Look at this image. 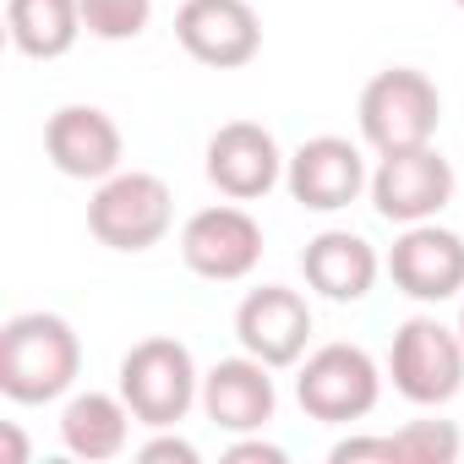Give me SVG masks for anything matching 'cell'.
<instances>
[{
  "label": "cell",
  "instance_id": "obj_1",
  "mask_svg": "<svg viewBox=\"0 0 464 464\" xmlns=\"http://www.w3.org/2000/svg\"><path fill=\"white\" fill-rule=\"evenodd\" d=\"M82 372V344L66 317L23 312L0 328V393L12 404H50Z\"/></svg>",
  "mask_w": 464,
  "mask_h": 464
},
{
  "label": "cell",
  "instance_id": "obj_20",
  "mask_svg": "<svg viewBox=\"0 0 464 464\" xmlns=\"http://www.w3.org/2000/svg\"><path fill=\"white\" fill-rule=\"evenodd\" d=\"M393 437H399L404 464H453L459 448H464V437H459L453 420H410V426L393 431Z\"/></svg>",
  "mask_w": 464,
  "mask_h": 464
},
{
  "label": "cell",
  "instance_id": "obj_4",
  "mask_svg": "<svg viewBox=\"0 0 464 464\" xmlns=\"http://www.w3.org/2000/svg\"><path fill=\"white\" fill-rule=\"evenodd\" d=\"M175 218V197L159 175L148 169H115L110 180H99L93 202H88V229L93 241L110 252H148L169 236Z\"/></svg>",
  "mask_w": 464,
  "mask_h": 464
},
{
  "label": "cell",
  "instance_id": "obj_21",
  "mask_svg": "<svg viewBox=\"0 0 464 464\" xmlns=\"http://www.w3.org/2000/svg\"><path fill=\"white\" fill-rule=\"evenodd\" d=\"M334 464H361V459H382V464H404V453H399V437H344V442H334V453H328Z\"/></svg>",
  "mask_w": 464,
  "mask_h": 464
},
{
  "label": "cell",
  "instance_id": "obj_16",
  "mask_svg": "<svg viewBox=\"0 0 464 464\" xmlns=\"http://www.w3.org/2000/svg\"><path fill=\"white\" fill-rule=\"evenodd\" d=\"M301 274H306V285H312L323 301L350 306V301H366V295H372L382 263H377L372 241L350 236V229H323V236L306 241V252H301Z\"/></svg>",
  "mask_w": 464,
  "mask_h": 464
},
{
  "label": "cell",
  "instance_id": "obj_19",
  "mask_svg": "<svg viewBox=\"0 0 464 464\" xmlns=\"http://www.w3.org/2000/svg\"><path fill=\"white\" fill-rule=\"evenodd\" d=\"M153 23V0H82V34L104 44H126Z\"/></svg>",
  "mask_w": 464,
  "mask_h": 464
},
{
  "label": "cell",
  "instance_id": "obj_13",
  "mask_svg": "<svg viewBox=\"0 0 464 464\" xmlns=\"http://www.w3.org/2000/svg\"><path fill=\"white\" fill-rule=\"evenodd\" d=\"M236 339L246 355H257L274 372L295 366L306 355V339H312V306L285 285H263L236 306Z\"/></svg>",
  "mask_w": 464,
  "mask_h": 464
},
{
  "label": "cell",
  "instance_id": "obj_15",
  "mask_svg": "<svg viewBox=\"0 0 464 464\" xmlns=\"http://www.w3.org/2000/svg\"><path fill=\"white\" fill-rule=\"evenodd\" d=\"M274 366H263L257 355H229L218 361L208 377H202V410L218 431H263L279 410V393H274Z\"/></svg>",
  "mask_w": 464,
  "mask_h": 464
},
{
  "label": "cell",
  "instance_id": "obj_8",
  "mask_svg": "<svg viewBox=\"0 0 464 464\" xmlns=\"http://www.w3.org/2000/svg\"><path fill=\"white\" fill-rule=\"evenodd\" d=\"M180 263L197 274V279H213V285H236L246 279L257 263H263V229L246 208L236 202H218V208H202L186 218L180 229Z\"/></svg>",
  "mask_w": 464,
  "mask_h": 464
},
{
  "label": "cell",
  "instance_id": "obj_18",
  "mask_svg": "<svg viewBox=\"0 0 464 464\" xmlns=\"http://www.w3.org/2000/svg\"><path fill=\"white\" fill-rule=\"evenodd\" d=\"M6 28L28 61H61L82 39V0H6Z\"/></svg>",
  "mask_w": 464,
  "mask_h": 464
},
{
  "label": "cell",
  "instance_id": "obj_25",
  "mask_svg": "<svg viewBox=\"0 0 464 464\" xmlns=\"http://www.w3.org/2000/svg\"><path fill=\"white\" fill-rule=\"evenodd\" d=\"M459 339H464V306H459Z\"/></svg>",
  "mask_w": 464,
  "mask_h": 464
},
{
  "label": "cell",
  "instance_id": "obj_23",
  "mask_svg": "<svg viewBox=\"0 0 464 464\" xmlns=\"http://www.w3.org/2000/svg\"><path fill=\"white\" fill-rule=\"evenodd\" d=\"M224 459H229V464H285L290 453H285L279 442H263V437L246 431L241 442H229V448H224Z\"/></svg>",
  "mask_w": 464,
  "mask_h": 464
},
{
  "label": "cell",
  "instance_id": "obj_26",
  "mask_svg": "<svg viewBox=\"0 0 464 464\" xmlns=\"http://www.w3.org/2000/svg\"><path fill=\"white\" fill-rule=\"evenodd\" d=\"M453 6H464V0H453Z\"/></svg>",
  "mask_w": 464,
  "mask_h": 464
},
{
  "label": "cell",
  "instance_id": "obj_17",
  "mask_svg": "<svg viewBox=\"0 0 464 464\" xmlns=\"http://www.w3.org/2000/svg\"><path fill=\"white\" fill-rule=\"evenodd\" d=\"M131 404L121 399V393H77V399H66V410H61V442H66V453H77V459H88V464H99V459H115V453H126V437H131Z\"/></svg>",
  "mask_w": 464,
  "mask_h": 464
},
{
  "label": "cell",
  "instance_id": "obj_6",
  "mask_svg": "<svg viewBox=\"0 0 464 464\" xmlns=\"http://www.w3.org/2000/svg\"><path fill=\"white\" fill-rule=\"evenodd\" d=\"M295 399L312 420H328V426L366 420L382 399V372L361 344H323L306 355L295 377Z\"/></svg>",
  "mask_w": 464,
  "mask_h": 464
},
{
  "label": "cell",
  "instance_id": "obj_3",
  "mask_svg": "<svg viewBox=\"0 0 464 464\" xmlns=\"http://www.w3.org/2000/svg\"><path fill=\"white\" fill-rule=\"evenodd\" d=\"M121 399L153 431L186 420V410L202 404V377H197L191 350L180 339H142V344H131L126 361H121Z\"/></svg>",
  "mask_w": 464,
  "mask_h": 464
},
{
  "label": "cell",
  "instance_id": "obj_24",
  "mask_svg": "<svg viewBox=\"0 0 464 464\" xmlns=\"http://www.w3.org/2000/svg\"><path fill=\"white\" fill-rule=\"evenodd\" d=\"M6 459H12V464H23V459H28V442L17 437V426H6Z\"/></svg>",
  "mask_w": 464,
  "mask_h": 464
},
{
  "label": "cell",
  "instance_id": "obj_14",
  "mask_svg": "<svg viewBox=\"0 0 464 464\" xmlns=\"http://www.w3.org/2000/svg\"><path fill=\"white\" fill-rule=\"evenodd\" d=\"M44 153L66 180H110L121 169V126L93 104H66L44 126Z\"/></svg>",
  "mask_w": 464,
  "mask_h": 464
},
{
  "label": "cell",
  "instance_id": "obj_12",
  "mask_svg": "<svg viewBox=\"0 0 464 464\" xmlns=\"http://www.w3.org/2000/svg\"><path fill=\"white\" fill-rule=\"evenodd\" d=\"M285 186H290V197L301 208L339 213V208H350L372 186V175H366V159H361V148L350 137H312V142H301L290 153Z\"/></svg>",
  "mask_w": 464,
  "mask_h": 464
},
{
  "label": "cell",
  "instance_id": "obj_9",
  "mask_svg": "<svg viewBox=\"0 0 464 464\" xmlns=\"http://www.w3.org/2000/svg\"><path fill=\"white\" fill-rule=\"evenodd\" d=\"M175 39L197 66L213 72H236L257 61L263 50V23L246 0H186L175 12Z\"/></svg>",
  "mask_w": 464,
  "mask_h": 464
},
{
  "label": "cell",
  "instance_id": "obj_7",
  "mask_svg": "<svg viewBox=\"0 0 464 464\" xmlns=\"http://www.w3.org/2000/svg\"><path fill=\"white\" fill-rule=\"evenodd\" d=\"M372 208L388 224H426L453 202V164L426 142V148H404V153H377L372 169Z\"/></svg>",
  "mask_w": 464,
  "mask_h": 464
},
{
  "label": "cell",
  "instance_id": "obj_11",
  "mask_svg": "<svg viewBox=\"0 0 464 464\" xmlns=\"http://www.w3.org/2000/svg\"><path fill=\"white\" fill-rule=\"evenodd\" d=\"M285 164L290 159L279 153L274 131L257 126V121H229L208 142V180L229 202H257V197H268L285 180Z\"/></svg>",
  "mask_w": 464,
  "mask_h": 464
},
{
  "label": "cell",
  "instance_id": "obj_2",
  "mask_svg": "<svg viewBox=\"0 0 464 464\" xmlns=\"http://www.w3.org/2000/svg\"><path fill=\"white\" fill-rule=\"evenodd\" d=\"M442 121V93L415 66H388L361 88V137L377 153L426 148Z\"/></svg>",
  "mask_w": 464,
  "mask_h": 464
},
{
  "label": "cell",
  "instance_id": "obj_22",
  "mask_svg": "<svg viewBox=\"0 0 464 464\" xmlns=\"http://www.w3.org/2000/svg\"><path fill=\"white\" fill-rule=\"evenodd\" d=\"M137 459H142V464H197V442L169 437V426H164L153 442H142V448H137Z\"/></svg>",
  "mask_w": 464,
  "mask_h": 464
},
{
  "label": "cell",
  "instance_id": "obj_5",
  "mask_svg": "<svg viewBox=\"0 0 464 464\" xmlns=\"http://www.w3.org/2000/svg\"><path fill=\"white\" fill-rule=\"evenodd\" d=\"M388 377L393 388L420 404V410H437L448 404L459 388H464V339L459 328L437 323V317H410L399 323L393 334V350H388Z\"/></svg>",
  "mask_w": 464,
  "mask_h": 464
},
{
  "label": "cell",
  "instance_id": "obj_10",
  "mask_svg": "<svg viewBox=\"0 0 464 464\" xmlns=\"http://www.w3.org/2000/svg\"><path fill=\"white\" fill-rule=\"evenodd\" d=\"M388 279L420 301V306H442L464 290V241L442 224H404V236L388 252Z\"/></svg>",
  "mask_w": 464,
  "mask_h": 464
}]
</instances>
